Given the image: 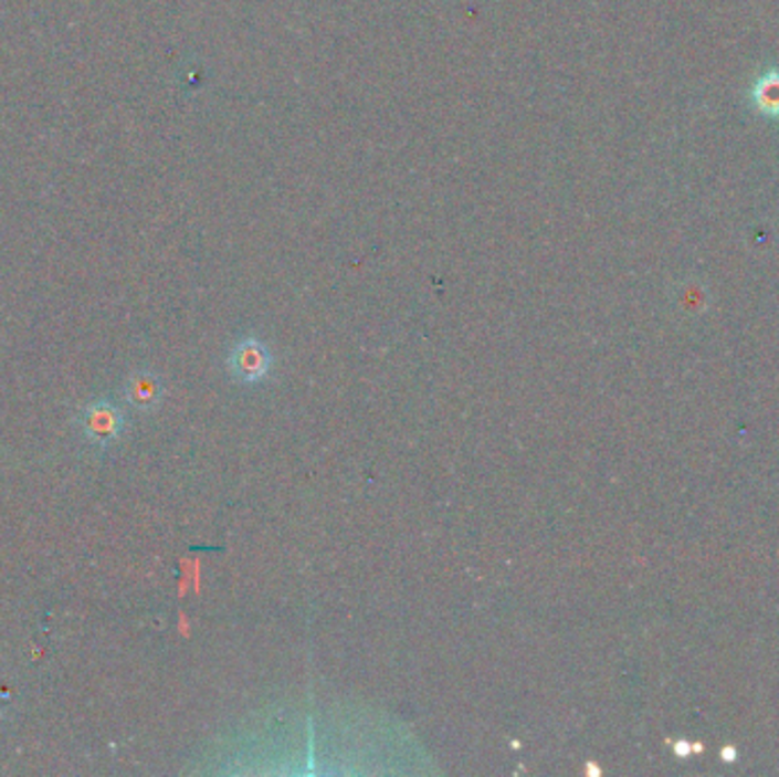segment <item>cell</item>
Masks as SVG:
<instances>
[{"mask_svg":"<svg viewBox=\"0 0 779 777\" xmlns=\"http://www.w3.org/2000/svg\"><path fill=\"white\" fill-rule=\"evenodd\" d=\"M274 356L270 347L253 336L238 340L229 354V372L238 384L253 386L265 381L272 372Z\"/></svg>","mask_w":779,"mask_h":777,"instance_id":"cell-1","label":"cell"},{"mask_svg":"<svg viewBox=\"0 0 779 777\" xmlns=\"http://www.w3.org/2000/svg\"><path fill=\"white\" fill-rule=\"evenodd\" d=\"M126 429V416L113 399H94L83 413V431L90 442L98 448L113 445Z\"/></svg>","mask_w":779,"mask_h":777,"instance_id":"cell-2","label":"cell"},{"mask_svg":"<svg viewBox=\"0 0 779 777\" xmlns=\"http://www.w3.org/2000/svg\"><path fill=\"white\" fill-rule=\"evenodd\" d=\"M124 395L133 409L148 413V411H156L160 406V401L165 397V386L158 375L141 369V372H135L128 377V381L124 386Z\"/></svg>","mask_w":779,"mask_h":777,"instance_id":"cell-3","label":"cell"},{"mask_svg":"<svg viewBox=\"0 0 779 777\" xmlns=\"http://www.w3.org/2000/svg\"><path fill=\"white\" fill-rule=\"evenodd\" d=\"M752 98L764 115H779V73H766L752 90Z\"/></svg>","mask_w":779,"mask_h":777,"instance_id":"cell-4","label":"cell"}]
</instances>
